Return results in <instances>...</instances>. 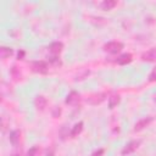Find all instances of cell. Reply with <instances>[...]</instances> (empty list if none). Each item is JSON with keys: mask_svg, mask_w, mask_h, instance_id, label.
<instances>
[{"mask_svg": "<svg viewBox=\"0 0 156 156\" xmlns=\"http://www.w3.org/2000/svg\"><path fill=\"white\" fill-rule=\"evenodd\" d=\"M122 48H123V44L119 41H110L104 45V50L107 52H111V54H116V52L121 51Z\"/></svg>", "mask_w": 156, "mask_h": 156, "instance_id": "cell-1", "label": "cell"}, {"mask_svg": "<svg viewBox=\"0 0 156 156\" xmlns=\"http://www.w3.org/2000/svg\"><path fill=\"white\" fill-rule=\"evenodd\" d=\"M32 68H33L34 72L44 74V73L48 72V63L45 61H35V62L32 63Z\"/></svg>", "mask_w": 156, "mask_h": 156, "instance_id": "cell-2", "label": "cell"}, {"mask_svg": "<svg viewBox=\"0 0 156 156\" xmlns=\"http://www.w3.org/2000/svg\"><path fill=\"white\" fill-rule=\"evenodd\" d=\"M106 99V94L105 93H99V94H93L90 95L87 101L90 104V105H98V104H101L104 100Z\"/></svg>", "mask_w": 156, "mask_h": 156, "instance_id": "cell-3", "label": "cell"}, {"mask_svg": "<svg viewBox=\"0 0 156 156\" xmlns=\"http://www.w3.org/2000/svg\"><path fill=\"white\" fill-rule=\"evenodd\" d=\"M139 145H140V140H133V141L128 143V144L123 147L122 155H127V154H130V152L135 151V150L139 147Z\"/></svg>", "mask_w": 156, "mask_h": 156, "instance_id": "cell-4", "label": "cell"}, {"mask_svg": "<svg viewBox=\"0 0 156 156\" xmlns=\"http://www.w3.org/2000/svg\"><path fill=\"white\" fill-rule=\"evenodd\" d=\"M152 122V117H146V118H143L140 121H138L134 126V132H139V130H143L145 127H147L150 123Z\"/></svg>", "mask_w": 156, "mask_h": 156, "instance_id": "cell-5", "label": "cell"}, {"mask_svg": "<svg viewBox=\"0 0 156 156\" xmlns=\"http://www.w3.org/2000/svg\"><path fill=\"white\" fill-rule=\"evenodd\" d=\"M141 58H143L144 61H147V62H154V61H156V48L150 49V50H147L146 52H144V54L141 55Z\"/></svg>", "mask_w": 156, "mask_h": 156, "instance_id": "cell-6", "label": "cell"}, {"mask_svg": "<svg viewBox=\"0 0 156 156\" xmlns=\"http://www.w3.org/2000/svg\"><path fill=\"white\" fill-rule=\"evenodd\" d=\"M46 104H48V100H46V98L43 96V95H38V96L35 98V100H34L35 107H37L38 110H40V111H43V110L46 107Z\"/></svg>", "mask_w": 156, "mask_h": 156, "instance_id": "cell-7", "label": "cell"}, {"mask_svg": "<svg viewBox=\"0 0 156 156\" xmlns=\"http://www.w3.org/2000/svg\"><path fill=\"white\" fill-rule=\"evenodd\" d=\"M62 48H63V45H62L61 41H54V43L50 44V46H49V51H50L51 54H54V55H58V54L61 52Z\"/></svg>", "mask_w": 156, "mask_h": 156, "instance_id": "cell-8", "label": "cell"}, {"mask_svg": "<svg viewBox=\"0 0 156 156\" xmlns=\"http://www.w3.org/2000/svg\"><path fill=\"white\" fill-rule=\"evenodd\" d=\"M79 101V94L77 91H71L68 95H67V99H66V104L68 105H74L76 102Z\"/></svg>", "mask_w": 156, "mask_h": 156, "instance_id": "cell-9", "label": "cell"}, {"mask_svg": "<svg viewBox=\"0 0 156 156\" xmlns=\"http://www.w3.org/2000/svg\"><path fill=\"white\" fill-rule=\"evenodd\" d=\"M20 138H21V132L20 130H12L10 133V141L12 145H17L18 141H20Z\"/></svg>", "mask_w": 156, "mask_h": 156, "instance_id": "cell-10", "label": "cell"}, {"mask_svg": "<svg viewBox=\"0 0 156 156\" xmlns=\"http://www.w3.org/2000/svg\"><path fill=\"white\" fill-rule=\"evenodd\" d=\"M119 95L118 94H112L110 98H108V107L110 108H113L115 106H117L118 105V102H119Z\"/></svg>", "mask_w": 156, "mask_h": 156, "instance_id": "cell-11", "label": "cell"}, {"mask_svg": "<svg viewBox=\"0 0 156 156\" xmlns=\"http://www.w3.org/2000/svg\"><path fill=\"white\" fill-rule=\"evenodd\" d=\"M11 55H12V49H11V48L2 46V48L0 49V57H1L2 60H5V58L10 57Z\"/></svg>", "mask_w": 156, "mask_h": 156, "instance_id": "cell-12", "label": "cell"}, {"mask_svg": "<svg viewBox=\"0 0 156 156\" xmlns=\"http://www.w3.org/2000/svg\"><path fill=\"white\" fill-rule=\"evenodd\" d=\"M132 61V55L130 54H123V55H121L119 57H118V60H117V62L119 63V65H127V63H129Z\"/></svg>", "mask_w": 156, "mask_h": 156, "instance_id": "cell-13", "label": "cell"}, {"mask_svg": "<svg viewBox=\"0 0 156 156\" xmlns=\"http://www.w3.org/2000/svg\"><path fill=\"white\" fill-rule=\"evenodd\" d=\"M82 129H83V122L77 123V124L73 127V129L71 130V136H72V138H76L77 135H79V134H80Z\"/></svg>", "mask_w": 156, "mask_h": 156, "instance_id": "cell-14", "label": "cell"}, {"mask_svg": "<svg viewBox=\"0 0 156 156\" xmlns=\"http://www.w3.org/2000/svg\"><path fill=\"white\" fill-rule=\"evenodd\" d=\"M116 5H117L116 1H113V0H106V1H104V2L101 4V9H102V10H111V9H113Z\"/></svg>", "mask_w": 156, "mask_h": 156, "instance_id": "cell-15", "label": "cell"}, {"mask_svg": "<svg viewBox=\"0 0 156 156\" xmlns=\"http://www.w3.org/2000/svg\"><path fill=\"white\" fill-rule=\"evenodd\" d=\"M39 152H40L39 146H33V147H30V149H29V151H28L27 156H39Z\"/></svg>", "mask_w": 156, "mask_h": 156, "instance_id": "cell-16", "label": "cell"}, {"mask_svg": "<svg viewBox=\"0 0 156 156\" xmlns=\"http://www.w3.org/2000/svg\"><path fill=\"white\" fill-rule=\"evenodd\" d=\"M11 74H12V77H13L15 79H20V78H21V72H20V71L17 69V67H15V66L11 68Z\"/></svg>", "mask_w": 156, "mask_h": 156, "instance_id": "cell-17", "label": "cell"}, {"mask_svg": "<svg viewBox=\"0 0 156 156\" xmlns=\"http://www.w3.org/2000/svg\"><path fill=\"white\" fill-rule=\"evenodd\" d=\"M149 79H150L151 82L156 80V67H155V68H152V71L150 72V74H149Z\"/></svg>", "mask_w": 156, "mask_h": 156, "instance_id": "cell-18", "label": "cell"}, {"mask_svg": "<svg viewBox=\"0 0 156 156\" xmlns=\"http://www.w3.org/2000/svg\"><path fill=\"white\" fill-rule=\"evenodd\" d=\"M50 62H51L52 65H55V66H57V65H61L60 60H58L56 56H52V57H50Z\"/></svg>", "mask_w": 156, "mask_h": 156, "instance_id": "cell-19", "label": "cell"}, {"mask_svg": "<svg viewBox=\"0 0 156 156\" xmlns=\"http://www.w3.org/2000/svg\"><path fill=\"white\" fill-rule=\"evenodd\" d=\"M102 154H104V150H102V149H99V150H98V151H95L91 156H101Z\"/></svg>", "mask_w": 156, "mask_h": 156, "instance_id": "cell-20", "label": "cell"}, {"mask_svg": "<svg viewBox=\"0 0 156 156\" xmlns=\"http://www.w3.org/2000/svg\"><path fill=\"white\" fill-rule=\"evenodd\" d=\"M60 112H61V110H60L58 107H56L55 111H54V113H52V116H54V117H57V115H60Z\"/></svg>", "mask_w": 156, "mask_h": 156, "instance_id": "cell-21", "label": "cell"}, {"mask_svg": "<svg viewBox=\"0 0 156 156\" xmlns=\"http://www.w3.org/2000/svg\"><path fill=\"white\" fill-rule=\"evenodd\" d=\"M17 56H18V60H22L23 56H24V52H23V51H18V55H17Z\"/></svg>", "mask_w": 156, "mask_h": 156, "instance_id": "cell-22", "label": "cell"}, {"mask_svg": "<svg viewBox=\"0 0 156 156\" xmlns=\"http://www.w3.org/2000/svg\"><path fill=\"white\" fill-rule=\"evenodd\" d=\"M10 156H21V151H20V152H13V154H11Z\"/></svg>", "mask_w": 156, "mask_h": 156, "instance_id": "cell-23", "label": "cell"}, {"mask_svg": "<svg viewBox=\"0 0 156 156\" xmlns=\"http://www.w3.org/2000/svg\"><path fill=\"white\" fill-rule=\"evenodd\" d=\"M46 156H55V155H54V151H52V150L48 151V155H46Z\"/></svg>", "mask_w": 156, "mask_h": 156, "instance_id": "cell-24", "label": "cell"}, {"mask_svg": "<svg viewBox=\"0 0 156 156\" xmlns=\"http://www.w3.org/2000/svg\"><path fill=\"white\" fill-rule=\"evenodd\" d=\"M155 100H156V95H155Z\"/></svg>", "mask_w": 156, "mask_h": 156, "instance_id": "cell-25", "label": "cell"}]
</instances>
